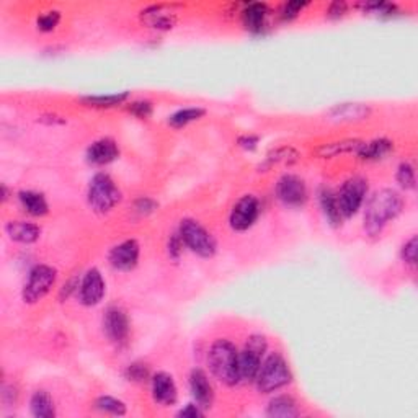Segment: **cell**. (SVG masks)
<instances>
[{
	"label": "cell",
	"instance_id": "cell-42",
	"mask_svg": "<svg viewBox=\"0 0 418 418\" xmlns=\"http://www.w3.org/2000/svg\"><path fill=\"white\" fill-rule=\"evenodd\" d=\"M345 10H346V5L345 4H333L332 7H330V10H328V13L330 15H343L345 13Z\"/></svg>",
	"mask_w": 418,
	"mask_h": 418
},
{
	"label": "cell",
	"instance_id": "cell-15",
	"mask_svg": "<svg viewBox=\"0 0 418 418\" xmlns=\"http://www.w3.org/2000/svg\"><path fill=\"white\" fill-rule=\"evenodd\" d=\"M188 382H190V392L196 404L200 405L203 410L209 409L214 402V389L211 382L208 379L206 372L195 368V370L190 372V381Z\"/></svg>",
	"mask_w": 418,
	"mask_h": 418
},
{
	"label": "cell",
	"instance_id": "cell-37",
	"mask_svg": "<svg viewBox=\"0 0 418 418\" xmlns=\"http://www.w3.org/2000/svg\"><path fill=\"white\" fill-rule=\"evenodd\" d=\"M306 2H290L283 7V18L291 20L297 17V13H301V10L306 7Z\"/></svg>",
	"mask_w": 418,
	"mask_h": 418
},
{
	"label": "cell",
	"instance_id": "cell-33",
	"mask_svg": "<svg viewBox=\"0 0 418 418\" xmlns=\"http://www.w3.org/2000/svg\"><path fill=\"white\" fill-rule=\"evenodd\" d=\"M126 376H128L129 381H136V382H141L144 379H147V377H149L147 366L142 365V363H133V365L128 366Z\"/></svg>",
	"mask_w": 418,
	"mask_h": 418
},
{
	"label": "cell",
	"instance_id": "cell-35",
	"mask_svg": "<svg viewBox=\"0 0 418 418\" xmlns=\"http://www.w3.org/2000/svg\"><path fill=\"white\" fill-rule=\"evenodd\" d=\"M129 112L137 118H149L152 114V104L146 100H139L129 104Z\"/></svg>",
	"mask_w": 418,
	"mask_h": 418
},
{
	"label": "cell",
	"instance_id": "cell-32",
	"mask_svg": "<svg viewBox=\"0 0 418 418\" xmlns=\"http://www.w3.org/2000/svg\"><path fill=\"white\" fill-rule=\"evenodd\" d=\"M59 22H61V13L56 12V10H51V12H44L43 15H39L36 23L41 32L48 33V32H53V29L59 25Z\"/></svg>",
	"mask_w": 418,
	"mask_h": 418
},
{
	"label": "cell",
	"instance_id": "cell-21",
	"mask_svg": "<svg viewBox=\"0 0 418 418\" xmlns=\"http://www.w3.org/2000/svg\"><path fill=\"white\" fill-rule=\"evenodd\" d=\"M29 412L36 418H54L56 417V407L54 400L48 391H34L29 399Z\"/></svg>",
	"mask_w": 418,
	"mask_h": 418
},
{
	"label": "cell",
	"instance_id": "cell-34",
	"mask_svg": "<svg viewBox=\"0 0 418 418\" xmlns=\"http://www.w3.org/2000/svg\"><path fill=\"white\" fill-rule=\"evenodd\" d=\"M402 258H404V262L407 265L410 267H415L417 263V237H410L409 241L404 243V247H402Z\"/></svg>",
	"mask_w": 418,
	"mask_h": 418
},
{
	"label": "cell",
	"instance_id": "cell-40",
	"mask_svg": "<svg viewBox=\"0 0 418 418\" xmlns=\"http://www.w3.org/2000/svg\"><path fill=\"white\" fill-rule=\"evenodd\" d=\"M182 248H183L182 237L178 236V234H173V237L170 238V243H168V253H170V257H173L177 260V258L180 257Z\"/></svg>",
	"mask_w": 418,
	"mask_h": 418
},
{
	"label": "cell",
	"instance_id": "cell-38",
	"mask_svg": "<svg viewBox=\"0 0 418 418\" xmlns=\"http://www.w3.org/2000/svg\"><path fill=\"white\" fill-rule=\"evenodd\" d=\"M205 415V410L201 409L200 405L196 404H188L185 409H182L178 412V417H183V418H198V417H203Z\"/></svg>",
	"mask_w": 418,
	"mask_h": 418
},
{
	"label": "cell",
	"instance_id": "cell-30",
	"mask_svg": "<svg viewBox=\"0 0 418 418\" xmlns=\"http://www.w3.org/2000/svg\"><path fill=\"white\" fill-rule=\"evenodd\" d=\"M297 159H299V154H297L296 149L280 147V149H275V151L268 154L265 166L271 167V166H275V163H292V162H296Z\"/></svg>",
	"mask_w": 418,
	"mask_h": 418
},
{
	"label": "cell",
	"instance_id": "cell-39",
	"mask_svg": "<svg viewBox=\"0 0 418 418\" xmlns=\"http://www.w3.org/2000/svg\"><path fill=\"white\" fill-rule=\"evenodd\" d=\"M2 402L5 405H13L15 402H17V397H18V392L15 389L13 386H8V384H4L2 386Z\"/></svg>",
	"mask_w": 418,
	"mask_h": 418
},
{
	"label": "cell",
	"instance_id": "cell-12",
	"mask_svg": "<svg viewBox=\"0 0 418 418\" xmlns=\"http://www.w3.org/2000/svg\"><path fill=\"white\" fill-rule=\"evenodd\" d=\"M103 330L114 345H124L129 337V321L121 307H109L103 317Z\"/></svg>",
	"mask_w": 418,
	"mask_h": 418
},
{
	"label": "cell",
	"instance_id": "cell-41",
	"mask_svg": "<svg viewBox=\"0 0 418 418\" xmlns=\"http://www.w3.org/2000/svg\"><path fill=\"white\" fill-rule=\"evenodd\" d=\"M258 144V137L257 136H243L238 139V146H242L243 149H248V151H253Z\"/></svg>",
	"mask_w": 418,
	"mask_h": 418
},
{
	"label": "cell",
	"instance_id": "cell-1",
	"mask_svg": "<svg viewBox=\"0 0 418 418\" xmlns=\"http://www.w3.org/2000/svg\"><path fill=\"white\" fill-rule=\"evenodd\" d=\"M404 209V200L392 188H382L372 193L365 209V231L368 236H381L387 224L397 219Z\"/></svg>",
	"mask_w": 418,
	"mask_h": 418
},
{
	"label": "cell",
	"instance_id": "cell-24",
	"mask_svg": "<svg viewBox=\"0 0 418 418\" xmlns=\"http://www.w3.org/2000/svg\"><path fill=\"white\" fill-rule=\"evenodd\" d=\"M268 8L265 4H250L243 8L242 20L247 29H250L253 33L262 32V28L265 27Z\"/></svg>",
	"mask_w": 418,
	"mask_h": 418
},
{
	"label": "cell",
	"instance_id": "cell-3",
	"mask_svg": "<svg viewBox=\"0 0 418 418\" xmlns=\"http://www.w3.org/2000/svg\"><path fill=\"white\" fill-rule=\"evenodd\" d=\"M292 381V375L290 366L285 358L280 353H271L263 360L258 375L255 377V386L262 394H270V392L280 391Z\"/></svg>",
	"mask_w": 418,
	"mask_h": 418
},
{
	"label": "cell",
	"instance_id": "cell-7",
	"mask_svg": "<svg viewBox=\"0 0 418 418\" xmlns=\"http://www.w3.org/2000/svg\"><path fill=\"white\" fill-rule=\"evenodd\" d=\"M58 271L56 268L49 265H36L33 267L28 273L27 281H25L22 296L23 301L27 304H36L38 301H41L49 291L53 290L54 283H56Z\"/></svg>",
	"mask_w": 418,
	"mask_h": 418
},
{
	"label": "cell",
	"instance_id": "cell-28",
	"mask_svg": "<svg viewBox=\"0 0 418 418\" xmlns=\"http://www.w3.org/2000/svg\"><path fill=\"white\" fill-rule=\"evenodd\" d=\"M129 92H119V93H108V95H88L83 97L82 102L88 107H98V108H109L116 107L128 100Z\"/></svg>",
	"mask_w": 418,
	"mask_h": 418
},
{
	"label": "cell",
	"instance_id": "cell-17",
	"mask_svg": "<svg viewBox=\"0 0 418 418\" xmlns=\"http://www.w3.org/2000/svg\"><path fill=\"white\" fill-rule=\"evenodd\" d=\"M86 156L87 161L93 163V166H108V163L118 159L119 147L114 139L102 137L88 146Z\"/></svg>",
	"mask_w": 418,
	"mask_h": 418
},
{
	"label": "cell",
	"instance_id": "cell-36",
	"mask_svg": "<svg viewBox=\"0 0 418 418\" xmlns=\"http://www.w3.org/2000/svg\"><path fill=\"white\" fill-rule=\"evenodd\" d=\"M157 208V203L151 200V198H139L136 201V211L141 214V216H147V214H151L156 211Z\"/></svg>",
	"mask_w": 418,
	"mask_h": 418
},
{
	"label": "cell",
	"instance_id": "cell-31",
	"mask_svg": "<svg viewBox=\"0 0 418 418\" xmlns=\"http://www.w3.org/2000/svg\"><path fill=\"white\" fill-rule=\"evenodd\" d=\"M397 182L405 190H414L417 187L415 167L410 162H402L399 168H397Z\"/></svg>",
	"mask_w": 418,
	"mask_h": 418
},
{
	"label": "cell",
	"instance_id": "cell-14",
	"mask_svg": "<svg viewBox=\"0 0 418 418\" xmlns=\"http://www.w3.org/2000/svg\"><path fill=\"white\" fill-rule=\"evenodd\" d=\"M371 114V107L366 103H338L327 112V118L335 123L363 121Z\"/></svg>",
	"mask_w": 418,
	"mask_h": 418
},
{
	"label": "cell",
	"instance_id": "cell-20",
	"mask_svg": "<svg viewBox=\"0 0 418 418\" xmlns=\"http://www.w3.org/2000/svg\"><path fill=\"white\" fill-rule=\"evenodd\" d=\"M301 414L299 405L291 396H276L267 407V415L271 418H292Z\"/></svg>",
	"mask_w": 418,
	"mask_h": 418
},
{
	"label": "cell",
	"instance_id": "cell-27",
	"mask_svg": "<svg viewBox=\"0 0 418 418\" xmlns=\"http://www.w3.org/2000/svg\"><path fill=\"white\" fill-rule=\"evenodd\" d=\"M205 113H206L205 108H201V107L182 108L168 116V124L173 128H183V126H187V124H190L193 121H196V119L205 116Z\"/></svg>",
	"mask_w": 418,
	"mask_h": 418
},
{
	"label": "cell",
	"instance_id": "cell-2",
	"mask_svg": "<svg viewBox=\"0 0 418 418\" xmlns=\"http://www.w3.org/2000/svg\"><path fill=\"white\" fill-rule=\"evenodd\" d=\"M208 366L211 375L226 386H236L241 381L238 350L232 342L219 338L209 346Z\"/></svg>",
	"mask_w": 418,
	"mask_h": 418
},
{
	"label": "cell",
	"instance_id": "cell-19",
	"mask_svg": "<svg viewBox=\"0 0 418 418\" xmlns=\"http://www.w3.org/2000/svg\"><path fill=\"white\" fill-rule=\"evenodd\" d=\"M363 142L365 141H360V139H342V141L325 142L317 149V156L323 159H332L337 156H343V154H358Z\"/></svg>",
	"mask_w": 418,
	"mask_h": 418
},
{
	"label": "cell",
	"instance_id": "cell-8",
	"mask_svg": "<svg viewBox=\"0 0 418 418\" xmlns=\"http://www.w3.org/2000/svg\"><path fill=\"white\" fill-rule=\"evenodd\" d=\"M368 182L363 177H351L343 183L338 193H335L338 209L343 219H348L360 211L366 201Z\"/></svg>",
	"mask_w": 418,
	"mask_h": 418
},
{
	"label": "cell",
	"instance_id": "cell-9",
	"mask_svg": "<svg viewBox=\"0 0 418 418\" xmlns=\"http://www.w3.org/2000/svg\"><path fill=\"white\" fill-rule=\"evenodd\" d=\"M276 196L288 208H301L307 201V187L301 177L286 173L276 183Z\"/></svg>",
	"mask_w": 418,
	"mask_h": 418
},
{
	"label": "cell",
	"instance_id": "cell-5",
	"mask_svg": "<svg viewBox=\"0 0 418 418\" xmlns=\"http://www.w3.org/2000/svg\"><path fill=\"white\" fill-rule=\"evenodd\" d=\"M178 236L182 237L183 245L190 248L196 255L203 258H211L214 253H216V241H214V237L206 231V227H203L196 219H182L180 229H178Z\"/></svg>",
	"mask_w": 418,
	"mask_h": 418
},
{
	"label": "cell",
	"instance_id": "cell-23",
	"mask_svg": "<svg viewBox=\"0 0 418 418\" xmlns=\"http://www.w3.org/2000/svg\"><path fill=\"white\" fill-rule=\"evenodd\" d=\"M318 203H321V208H322V213L323 216L328 222L332 224V226H340L343 217L340 214V209H338V203H337V196L335 193H333L330 188L323 187L321 191H318Z\"/></svg>",
	"mask_w": 418,
	"mask_h": 418
},
{
	"label": "cell",
	"instance_id": "cell-29",
	"mask_svg": "<svg viewBox=\"0 0 418 418\" xmlns=\"http://www.w3.org/2000/svg\"><path fill=\"white\" fill-rule=\"evenodd\" d=\"M95 407L103 414H109V415H116V417H123L126 415V404L121 402L116 397H112V396H100L98 399L95 400Z\"/></svg>",
	"mask_w": 418,
	"mask_h": 418
},
{
	"label": "cell",
	"instance_id": "cell-11",
	"mask_svg": "<svg viewBox=\"0 0 418 418\" xmlns=\"http://www.w3.org/2000/svg\"><path fill=\"white\" fill-rule=\"evenodd\" d=\"M104 292H107V285H104L100 270H98V268H90V270L82 276L81 283H79V301H81V304L87 307L97 306L102 302Z\"/></svg>",
	"mask_w": 418,
	"mask_h": 418
},
{
	"label": "cell",
	"instance_id": "cell-13",
	"mask_svg": "<svg viewBox=\"0 0 418 418\" xmlns=\"http://www.w3.org/2000/svg\"><path fill=\"white\" fill-rule=\"evenodd\" d=\"M139 253H141V247L134 238L124 241L118 245H114L109 252L108 260L112 263L114 270L119 271H131L139 262Z\"/></svg>",
	"mask_w": 418,
	"mask_h": 418
},
{
	"label": "cell",
	"instance_id": "cell-6",
	"mask_svg": "<svg viewBox=\"0 0 418 418\" xmlns=\"http://www.w3.org/2000/svg\"><path fill=\"white\" fill-rule=\"evenodd\" d=\"M268 348L267 338L255 333L247 338L242 351H238V371H241V381L253 382L260 370L263 356H265Z\"/></svg>",
	"mask_w": 418,
	"mask_h": 418
},
{
	"label": "cell",
	"instance_id": "cell-4",
	"mask_svg": "<svg viewBox=\"0 0 418 418\" xmlns=\"http://www.w3.org/2000/svg\"><path fill=\"white\" fill-rule=\"evenodd\" d=\"M87 201L92 211L107 214L121 201V191L108 173H95L88 183Z\"/></svg>",
	"mask_w": 418,
	"mask_h": 418
},
{
	"label": "cell",
	"instance_id": "cell-18",
	"mask_svg": "<svg viewBox=\"0 0 418 418\" xmlns=\"http://www.w3.org/2000/svg\"><path fill=\"white\" fill-rule=\"evenodd\" d=\"M5 232L15 242L34 243L41 237V227L28 221H8L5 224Z\"/></svg>",
	"mask_w": 418,
	"mask_h": 418
},
{
	"label": "cell",
	"instance_id": "cell-16",
	"mask_svg": "<svg viewBox=\"0 0 418 418\" xmlns=\"http://www.w3.org/2000/svg\"><path fill=\"white\" fill-rule=\"evenodd\" d=\"M152 397L157 404L163 407L173 405L177 402L178 389L173 377L168 372H157L152 376Z\"/></svg>",
	"mask_w": 418,
	"mask_h": 418
},
{
	"label": "cell",
	"instance_id": "cell-26",
	"mask_svg": "<svg viewBox=\"0 0 418 418\" xmlns=\"http://www.w3.org/2000/svg\"><path fill=\"white\" fill-rule=\"evenodd\" d=\"M142 22L156 29H170L175 25V15L166 12L162 7H151L142 12Z\"/></svg>",
	"mask_w": 418,
	"mask_h": 418
},
{
	"label": "cell",
	"instance_id": "cell-22",
	"mask_svg": "<svg viewBox=\"0 0 418 418\" xmlns=\"http://www.w3.org/2000/svg\"><path fill=\"white\" fill-rule=\"evenodd\" d=\"M18 200L25 211L32 214V216H44L49 211L48 201L43 193H38L34 190H23L18 193Z\"/></svg>",
	"mask_w": 418,
	"mask_h": 418
},
{
	"label": "cell",
	"instance_id": "cell-10",
	"mask_svg": "<svg viewBox=\"0 0 418 418\" xmlns=\"http://www.w3.org/2000/svg\"><path fill=\"white\" fill-rule=\"evenodd\" d=\"M260 214V201L257 196L245 195L234 205L231 216H229V222L231 227L237 232H243L247 229H250Z\"/></svg>",
	"mask_w": 418,
	"mask_h": 418
},
{
	"label": "cell",
	"instance_id": "cell-25",
	"mask_svg": "<svg viewBox=\"0 0 418 418\" xmlns=\"http://www.w3.org/2000/svg\"><path fill=\"white\" fill-rule=\"evenodd\" d=\"M392 151V142L389 139H375V141L363 142L360 151H358L356 156L363 159V161H379V159H384L387 154Z\"/></svg>",
	"mask_w": 418,
	"mask_h": 418
}]
</instances>
